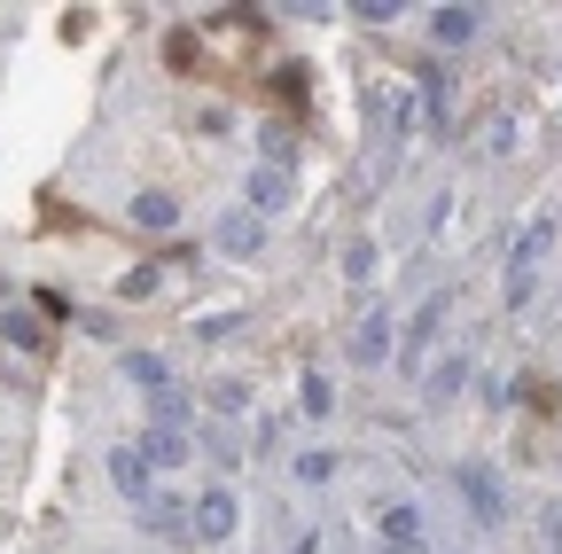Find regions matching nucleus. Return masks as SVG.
Listing matches in <instances>:
<instances>
[{"instance_id":"obj_4","label":"nucleus","mask_w":562,"mask_h":554,"mask_svg":"<svg viewBox=\"0 0 562 554\" xmlns=\"http://www.w3.org/2000/svg\"><path fill=\"white\" fill-rule=\"evenodd\" d=\"M140 523H149L157 539H188V531H195V500H172V493H157L149 508H140Z\"/></svg>"},{"instance_id":"obj_12","label":"nucleus","mask_w":562,"mask_h":554,"mask_svg":"<svg viewBox=\"0 0 562 554\" xmlns=\"http://www.w3.org/2000/svg\"><path fill=\"white\" fill-rule=\"evenodd\" d=\"M476 24H484L476 9H438V16H430V32H438V47H469V39H476Z\"/></svg>"},{"instance_id":"obj_3","label":"nucleus","mask_w":562,"mask_h":554,"mask_svg":"<svg viewBox=\"0 0 562 554\" xmlns=\"http://www.w3.org/2000/svg\"><path fill=\"white\" fill-rule=\"evenodd\" d=\"M344 352H351V368H383V360H391V320H383V313H368L360 328H351Z\"/></svg>"},{"instance_id":"obj_5","label":"nucleus","mask_w":562,"mask_h":554,"mask_svg":"<svg viewBox=\"0 0 562 554\" xmlns=\"http://www.w3.org/2000/svg\"><path fill=\"white\" fill-rule=\"evenodd\" d=\"M383 546L391 554H430V539H422V508H383Z\"/></svg>"},{"instance_id":"obj_2","label":"nucleus","mask_w":562,"mask_h":554,"mask_svg":"<svg viewBox=\"0 0 562 554\" xmlns=\"http://www.w3.org/2000/svg\"><path fill=\"white\" fill-rule=\"evenodd\" d=\"M235 516H243V508H235V493H227V484H211V493L195 500V531H203L211 546H220V539H235Z\"/></svg>"},{"instance_id":"obj_7","label":"nucleus","mask_w":562,"mask_h":554,"mask_svg":"<svg viewBox=\"0 0 562 554\" xmlns=\"http://www.w3.org/2000/svg\"><path fill=\"white\" fill-rule=\"evenodd\" d=\"M110 484L125 500H149V461H140V445H117L110 453Z\"/></svg>"},{"instance_id":"obj_1","label":"nucleus","mask_w":562,"mask_h":554,"mask_svg":"<svg viewBox=\"0 0 562 554\" xmlns=\"http://www.w3.org/2000/svg\"><path fill=\"white\" fill-rule=\"evenodd\" d=\"M453 484H461V500L476 508V523H484V531H501V523H508V493H501V476H492L484 461H461V468H453Z\"/></svg>"},{"instance_id":"obj_23","label":"nucleus","mask_w":562,"mask_h":554,"mask_svg":"<svg viewBox=\"0 0 562 554\" xmlns=\"http://www.w3.org/2000/svg\"><path fill=\"white\" fill-rule=\"evenodd\" d=\"M539 539H547V554H562V508H547V516H539Z\"/></svg>"},{"instance_id":"obj_13","label":"nucleus","mask_w":562,"mask_h":554,"mask_svg":"<svg viewBox=\"0 0 562 554\" xmlns=\"http://www.w3.org/2000/svg\"><path fill=\"white\" fill-rule=\"evenodd\" d=\"M149 430H188V398L157 391V398H149Z\"/></svg>"},{"instance_id":"obj_15","label":"nucleus","mask_w":562,"mask_h":554,"mask_svg":"<svg viewBox=\"0 0 562 554\" xmlns=\"http://www.w3.org/2000/svg\"><path fill=\"white\" fill-rule=\"evenodd\" d=\"M461 383H469V352H461V360H446V368L430 375V398H453Z\"/></svg>"},{"instance_id":"obj_10","label":"nucleus","mask_w":562,"mask_h":554,"mask_svg":"<svg viewBox=\"0 0 562 554\" xmlns=\"http://www.w3.org/2000/svg\"><path fill=\"white\" fill-rule=\"evenodd\" d=\"M140 461H149V468H180L188 461V430H149V438H140Z\"/></svg>"},{"instance_id":"obj_9","label":"nucleus","mask_w":562,"mask_h":554,"mask_svg":"<svg viewBox=\"0 0 562 554\" xmlns=\"http://www.w3.org/2000/svg\"><path fill=\"white\" fill-rule=\"evenodd\" d=\"M266 242V227H258V212H235V219H220V250L227 258H250Z\"/></svg>"},{"instance_id":"obj_8","label":"nucleus","mask_w":562,"mask_h":554,"mask_svg":"<svg viewBox=\"0 0 562 554\" xmlns=\"http://www.w3.org/2000/svg\"><path fill=\"white\" fill-rule=\"evenodd\" d=\"M133 227L172 235V227H180V203H172V195H157V188H149V195H133Z\"/></svg>"},{"instance_id":"obj_20","label":"nucleus","mask_w":562,"mask_h":554,"mask_svg":"<svg viewBox=\"0 0 562 554\" xmlns=\"http://www.w3.org/2000/svg\"><path fill=\"white\" fill-rule=\"evenodd\" d=\"M328 406H336V398H328V375L313 368V375H305V414H328Z\"/></svg>"},{"instance_id":"obj_19","label":"nucleus","mask_w":562,"mask_h":554,"mask_svg":"<svg viewBox=\"0 0 562 554\" xmlns=\"http://www.w3.org/2000/svg\"><path fill=\"white\" fill-rule=\"evenodd\" d=\"M344 273H351V282H368V273H375V250L351 242V250H344Z\"/></svg>"},{"instance_id":"obj_18","label":"nucleus","mask_w":562,"mask_h":554,"mask_svg":"<svg viewBox=\"0 0 562 554\" xmlns=\"http://www.w3.org/2000/svg\"><path fill=\"white\" fill-rule=\"evenodd\" d=\"M243 398H250L243 383H211V414H243Z\"/></svg>"},{"instance_id":"obj_11","label":"nucleus","mask_w":562,"mask_h":554,"mask_svg":"<svg viewBox=\"0 0 562 554\" xmlns=\"http://www.w3.org/2000/svg\"><path fill=\"white\" fill-rule=\"evenodd\" d=\"M281 195H290V172H281V165H258V172H250V212H281Z\"/></svg>"},{"instance_id":"obj_21","label":"nucleus","mask_w":562,"mask_h":554,"mask_svg":"<svg viewBox=\"0 0 562 554\" xmlns=\"http://www.w3.org/2000/svg\"><path fill=\"white\" fill-rule=\"evenodd\" d=\"M297 476H305V484H328V476H336V453H305Z\"/></svg>"},{"instance_id":"obj_6","label":"nucleus","mask_w":562,"mask_h":554,"mask_svg":"<svg viewBox=\"0 0 562 554\" xmlns=\"http://www.w3.org/2000/svg\"><path fill=\"white\" fill-rule=\"evenodd\" d=\"M446 313H453V297H430V305L414 313V328H406V352H398L406 368H422V352H430V336H438V320H446Z\"/></svg>"},{"instance_id":"obj_14","label":"nucleus","mask_w":562,"mask_h":554,"mask_svg":"<svg viewBox=\"0 0 562 554\" xmlns=\"http://www.w3.org/2000/svg\"><path fill=\"white\" fill-rule=\"evenodd\" d=\"M125 375H133V383H149V391H165V383H172V368H165L157 352H125Z\"/></svg>"},{"instance_id":"obj_16","label":"nucleus","mask_w":562,"mask_h":554,"mask_svg":"<svg viewBox=\"0 0 562 554\" xmlns=\"http://www.w3.org/2000/svg\"><path fill=\"white\" fill-rule=\"evenodd\" d=\"M0 336H9L16 352H32V343H40V320H32V313H9V320H0Z\"/></svg>"},{"instance_id":"obj_17","label":"nucleus","mask_w":562,"mask_h":554,"mask_svg":"<svg viewBox=\"0 0 562 554\" xmlns=\"http://www.w3.org/2000/svg\"><path fill=\"white\" fill-rule=\"evenodd\" d=\"M516 149V117H492L484 125V157H508Z\"/></svg>"},{"instance_id":"obj_22","label":"nucleus","mask_w":562,"mask_h":554,"mask_svg":"<svg viewBox=\"0 0 562 554\" xmlns=\"http://www.w3.org/2000/svg\"><path fill=\"white\" fill-rule=\"evenodd\" d=\"M351 16H360V24H398V9H391V0H360Z\"/></svg>"}]
</instances>
